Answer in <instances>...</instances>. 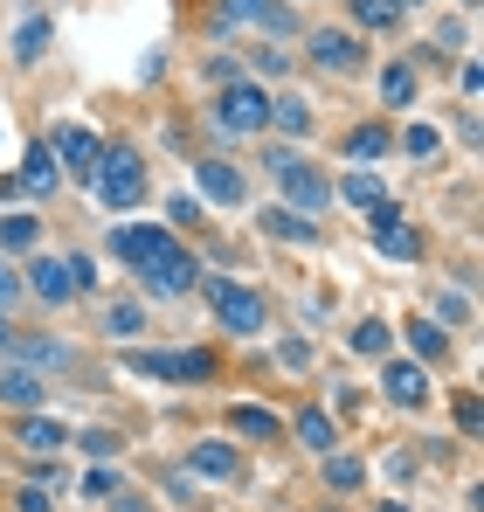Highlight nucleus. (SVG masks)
Segmentation results:
<instances>
[{
  "mask_svg": "<svg viewBox=\"0 0 484 512\" xmlns=\"http://www.w3.org/2000/svg\"><path fill=\"white\" fill-rule=\"evenodd\" d=\"M90 187H97V201L111 208V215H125V208H139L146 201V167H139V153L132 146H111L97 173H90Z\"/></svg>",
  "mask_w": 484,
  "mask_h": 512,
  "instance_id": "1",
  "label": "nucleus"
},
{
  "mask_svg": "<svg viewBox=\"0 0 484 512\" xmlns=\"http://www.w3.org/2000/svg\"><path fill=\"white\" fill-rule=\"evenodd\" d=\"M208 305H215V326L222 333H263L270 326V305L249 284H236V277H208Z\"/></svg>",
  "mask_w": 484,
  "mask_h": 512,
  "instance_id": "2",
  "label": "nucleus"
},
{
  "mask_svg": "<svg viewBox=\"0 0 484 512\" xmlns=\"http://www.w3.org/2000/svg\"><path fill=\"white\" fill-rule=\"evenodd\" d=\"M139 277H146V291H153V298H180V291H194V277H201V270H194V256L180 250L173 236H160L153 250L139 256Z\"/></svg>",
  "mask_w": 484,
  "mask_h": 512,
  "instance_id": "3",
  "label": "nucleus"
},
{
  "mask_svg": "<svg viewBox=\"0 0 484 512\" xmlns=\"http://www.w3.org/2000/svg\"><path fill=\"white\" fill-rule=\"evenodd\" d=\"M270 173L284 180V194H291V208H298V215L332 208V180H325L312 160H298V153H284V146H277V153H270Z\"/></svg>",
  "mask_w": 484,
  "mask_h": 512,
  "instance_id": "4",
  "label": "nucleus"
},
{
  "mask_svg": "<svg viewBox=\"0 0 484 512\" xmlns=\"http://www.w3.org/2000/svg\"><path fill=\"white\" fill-rule=\"evenodd\" d=\"M263 118H270V97L256 84H222L215 90V125H222V132H263Z\"/></svg>",
  "mask_w": 484,
  "mask_h": 512,
  "instance_id": "5",
  "label": "nucleus"
},
{
  "mask_svg": "<svg viewBox=\"0 0 484 512\" xmlns=\"http://www.w3.org/2000/svg\"><path fill=\"white\" fill-rule=\"evenodd\" d=\"M132 374L146 381H215V353H132Z\"/></svg>",
  "mask_w": 484,
  "mask_h": 512,
  "instance_id": "6",
  "label": "nucleus"
},
{
  "mask_svg": "<svg viewBox=\"0 0 484 512\" xmlns=\"http://www.w3.org/2000/svg\"><path fill=\"white\" fill-rule=\"evenodd\" d=\"M367 243H374L381 256H395V263H415V256H422V236L408 229L402 208H388V201H381V208H367Z\"/></svg>",
  "mask_w": 484,
  "mask_h": 512,
  "instance_id": "7",
  "label": "nucleus"
},
{
  "mask_svg": "<svg viewBox=\"0 0 484 512\" xmlns=\"http://www.w3.org/2000/svg\"><path fill=\"white\" fill-rule=\"evenodd\" d=\"M49 153H56V167H70V173H97V160H104V139L97 132H83V125H56V139H49Z\"/></svg>",
  "mask_w": 484,
  "mask_h": 512,
  "instance_id": "8",
  "label": "nucleus"
},
{
  "mask_svg": "<svg viewBox=\"0 0 484 512\" xmlns=\"http://www.w3.org/2000/svg\"><path fill=\"white\" fill-rule=\"evenodd\" d=\"M312 63L332 70V77H353V70H360V42H353L346 28H312Z\"/></svg>",
  "mask_w": 484,
  "mask_h": 512,
  "instance_id": "9",
  "label": "nucleus"
},
{
  "mask_svg": "<svg viewBox=\"0 0 484 512\" xmlns=\"http://www.w3.org/2000/svg\"><path fill=\"white\" fill-rule=\"evenodd\" d=\"M381 388H388L395 409H422V402H429V374H422L415 360H388V367H381Z\"/></svg>",
  "mask_w": 484,
  "mask_h": 512,
  "instance_id": "10",
  "label": "nucleus"
},
{
  "mask_svg": "<svg viewBox=\"0 0 484 512\" xmlns=\"http://www.w3.org/2000/svg\"><path fill=\"white\" fill-rule=\"evenodd\" d=\"M215 21H222V28H229V21H249V28H270V35H291V14H284L277 0H222Z\"/></svg>",
  "mask_w": 484,
  "mask_h": 512,
  "instance_id": "11",
  "label": "nucleus"
},
{
  "mask_svg": "<svg viewBox=\"0 0 484 512\" xmlns=\"http://www.w3.org/2000/svg\"><path fill=\"white\" fill-rule=\"evenodd\" d=\"M194 180H201V194H208L215 208H242V194H249V187H242V173L229 167V160H201Z\"/></svg>",
  "mask_w": 484,
  "mask_h": 512,
  "instance_id": "12",
  "label": "nucleus"
},
{
  "mask_svg": "<svg viewBox=\"0 0 484 512\" xmlns=\"http://www.w3.org/2000/svg\"><path fill=\"white\" fill-rule=\"evenodd\" d=\"M28 291H35L42 305H70V298H77V284H70V263H56V256H35V270H28Z\"/></svg>",
  "mask_w": 484,
  "mask_h": 512,
  "instance_id": "13",
  "label": "nucleus"
},
{
  "mask_svg": "<svg viewBox=\"0 0 484 512\" xmlns=\"http://www.w3.org/2000/svg\"><path fill=\"white\" fill-rule=\"evenodd\" d=\"M263 229H270L277 243H298V250H319V243H325V229H319V222H305L298 208H263Z\"/></svg>",
  "mask_w": 484,
  "mask_h": 512,
  "instance_id": "14",
  "label": "nucleus"
},
{
  "mask_svg": "<svg viewBox=\"0 0 484 512\" xmlns=\"http://www.w3.org/2000/svg\"><path fill=\"white\" fill-rule=\"evenodd\" d=\"M14 443H21L28 457H49V450L70 443V429L56 423V416H21V423H14Z\"/></svg>",
  "mask_w": 484,
  "mask_h": 512,
  "instance_id": "15",
  "label": "nucleus"
},
{
  "mask_svg": "<svg viewBox=\"0 0 484 512\" xmlns=\"http://www.w3.org/2000/svg\"><path fill=\"white\" fill-rule=\"evenodd\" d=\"M42 395H49V388H42L35 367H0V402H7V409H42Z\"/></svg>",
  "mask_w": 484,
  "mask_h": 512,
  "instance_id": "16",
  "label": "nucleus"
},
{
  "mask_svg": "<svg viewBox=\"0 0 484 512\" xmlns=\"http://www.w3.org/2000/svg\"><path fill=\"white\" fill-rule=\"evenodd\" d=\"M56 180H63V167H56L49 139H35V146H28V167H21V187H28V194H56Z\"/></svg>",
  "mask_w": 484,
  "mask_h": 512,
  "instance_id": "17",
  "label": "nucleus"
},
{
  "mask_svg": "<svg viewBox=\"0 0 484 512\" xmlns=\"http://www.w3.org/2000/svg\"><path fill=\"white\" fill-rule=\"evenodd\" d=\"M263 125H277L284 139H305V132H312V104H305V97H270V118H263Z\"/></svg>",
  "mask_w": 484,
  "mask_h": 512,
  "instance_id": "18",
  "label": "nucleus"
},
{
  "mask_svg": "<svg viewBox=\"0 0 484 512\" xmlns=\"http://www.w3.org/2000/svg\"><path fill=\"white\" fill-rule=\"evenodd\" d=\"M332 194H346L353 208H381V201H388V187H381V173H374V167H353Z\"/></svg>",
  "mask_w": 484,
  "mask_h": 512,
  "instance_id": "19",
  "label": "nucleus"
},
{
  "mask_svg": "<svg viewBox=\"0 0 484 512\" xmlns=\"http://www.w3.org/2000/svg\"><path fill=\"white\" fill-rule=\"evenodd\" d=\"M291 429H298V443H305V450H319V457L332 450V443H339V436H332V416H325V409H298V423H291Z\"/></svg>",
  "mask_w": 484,
  "mask_h": 512,
  "instance_id": "20",
  "label": "nucleus"
},
{
  "mask_svg": "<svg viewBox=\"0 0 484 512\" xmlns=\"http://www.w3.org/2000/svg\"><path fill=\"white\" fill-rule=\"evenodd\" d=\"M346 346H353V353H367V360H374V353L388 360V346H395V326H388V319H360Z\"/></svg>",
  "mask_w": 484,
  "mask_h": 512,
  "instance_id": "21",
  "label": "nucleus"
},
{
  "mask_svg": "<svg viewBox=\"0 0 484 512\" xmlns=\"http://www.w3.org/2000/svg\"><path fill=\"white\" fill-rule=\"evenodd\" d=\"M229 429H236V436H256V443H277V416H270V409H229Z\"/></svg>",
  "mask_w": 484,
  "mask_h": 512,
  "instance_id": "22",
  "label": "nucleus"
},
{
  "mask_svg": "<svg viewBox=\"0 0 484 512\" xmlns=\"http://www.w3.org/2000/svg\"><path fill=\"white\" fill-rule=\"evenodd\" d=\"M194 471L201 478H236V450L229 443H194Z\"/></svg>",
  "mask_w": 484,
  "mask_h": 512,
  "instance_id": "23",
  "label": "nucleus"
},
{
  "mask_svg": "<svg viewBox=\"0 0 484 512\" xmlns=\"http://www.w3.org/2000/svg\"><path fill=\"white\" fill-rule=\"evenodd\" d=\"M381 97H388L395 111H408V104H415V70H408V63H388V70H381Z\"/></svg>",
  "mask_w": 484,
  "mask_h": 512,
  "instance_id": "24",
  "label": "nucleus"
},
{
  "mask_svg": "<svg viewBox=\"0 0 484 512\" xmlns=\"http://www.w3.org/2000/svg\"><path fill=\"white\" fill-rule=\"evenodd\" d=\"M408 340H415L422 360H443V353H450V333H443L436 319H415V326H408Z\"/></svg>",
  "mask_w": 484,
  "mask_h": 512,
  "instance_id": "25",
  "label": "nucleus"
},
{
  "mask_svg": "<svg viewBox=\"0 0 484 512\" xmlns=\"http://www.w3.org/2000/svg\"><path fill=\"white\" fill-rule=\"evenodd\" d=\"M42 49H49V14H35V21L14 35V63H35Z\"/></svg>",
  "mask_w": 484,
  "mask_h": 512,
  "instance_id": "26",
  "label": "nucleus"
},
{
  "mask_svg": "<svg viewBox=\"0 0 484 512\" xmlns=\"http://www.w3.org/2000/svg\"><path fill=\"white\" fill-rule=\"evenodd\" d=\"M346 153H353V160H381V153H388V125H360V132H346Z\"/></svg>",
  "mask_w": 484,
  "mask_h": 512,
  "instance_id": "27",
  "label": "nucleus"
},
{
  "mask_svg": "<svg viewBox=\"0 0 484 512\" xmlns=\"http://www.w3.org/2000/svg\"><path fill=\"white\" fill-rule=\"evenodd\" d=\"M360 478H367L360 457H332V450H325V485H332V492H360Z\"/></svg>",
  "mask_w": 484,
  "mask_h": 512,
  "instance_id": "28",
  "label": "nucleus"
},
{
  "mask_svg": "<svg viewBox=\"0 0 484 512\" xmlns=\"http://www.w3.org/2000/svg\"><path fill=\"white\" fill-rule=\"evenodd\" d=\"M35 215H0V250H35Z\"/></svg>",
  "mask_w": 484,
  "mask_h": 512,
  "instance_id": "29",
  "label": "nucleus"
},
{
  "mask_svg": "<svg viewBox=\"0 0 484 512\" xmlns=\"http://www.w3.org/2000/svg\"><path fill=\"white\" fill-rule=\"evenodd\" d=\"M104 326H111V340H132V333H146V312L139 305H104Z\"/></svg>",
  "mask_w": 484,
  "mask_h": 512,
  "instance_id": "30",
  "label": "nucleus"
},
{
  "mask_svg": "<svg viewBox=\"0 0 484 512\" xmlns=\"http://www.w3.org/2000/svg\"><path fill=\"white\" fill-rule=\"evenodd\" d=\"M353 21H360V28H395L402 7H395V0H353Z\"/></svg>",
  "mask_w": 484,
  "mask_h": 512,
  "instance_id": "31",
  "label": "nucleus"
},
{
  "mask_svg": "<svg viewBox=\"0 0 484 512\" xmlns=\"http://www.w3.org/2000/svg\"><path fill=\"white\" fill-rule=\"evenodd\" d=\"M118 492H125V478H118L111 464H97V471L83 478V499H97V506H104V499H118Z\"/></svg>",
  "mask_w": 484,
  "mask_h": 512,
  "instance_id": "32",
  "label": "nucleus"
},
{
  "mask_svg": "<svg viewBox=\"0 0 484 512\" xmlns=\"http://www.w3.org/2000/svg\"><path fill=\"white\" fill-rule=\"evenodd\" d=\"M14 512H56V485H42V478L21 485V492H14Z\"/></svg>",
  "mask_w": 484,
  "mask_h": 512,
  "instance_id": "33",
  "label": "nucleus"
},
{
  "mask_svg": "<svg viewBox=\"0 0 484 512\" xmlns=\"http://www.w3.org/2000/svg\"><path fill=\"white\" fill-rule=\"evenodd\" d=\"M408 160H429V153H443V132H436V125H408Z\"/></svg>",
  "mask_w": 484,
  "mask_h": 512,
  "instance_id": "34",
  "label": "nucleus"
},
{
  "mask_svg": "<svg viewBox=\"0 0 484 512\" xmlns=\"http://www.w3.org/2000/svg\"><path fill=\"white\" fill-rule=\"evenodd\" d=\"M77 443L90 450V457H118V450H125V436H118V429H83Z\"/></svg>",
  "mask_w": 484,
  "mask_h": 512,
  "instance_id": "35",
  "label": "nucleus"
},
{
  "mask_svg": "<svg viewBox=\"0 0 484 512\" xmlns=\"http://www.w3.org/2000/svg\"><path fill=\"white\" fill-rule=\"evenodd\" d=\"M21 360H35V367H63V360H70V346H56V340H28V346H21Z\"/></svg>",
  "mask_w": 484,
  "mask_h": 512,
  "instance_id": "36",
  "label": "nucleus"
},
{
  "mask_svg": "<svg viewBox=\"0 0 484 512\" xmlns=\"http://www.w3.org/2000/svg\"><path fill=\"white\" fill-rule=\"evenodd\" d=\"M464 312H471V305H464V291H450V298H436V312H429V319H436V326H457Z\"/></svg>",
  "mask_w": 484,
  "mask_h": 512,
  "instance_id": "37",
  "label": "nucleus"
},
{
  "mask_svg": "<svg viewBox=\"0 0 484 512\" xmlns=\"http://www.w3.org/2000/svg\"><path fill=\"white\" fill-rule=\"evenodd\" d=\"M249 63H256V70H263V77H284V70H291V56H284V49H256V56H249Z\"/></svg>",
  "mask_w": 484,
  "mask_h": 512,
  "instance_id": "38",
  "label": "nucleus"
},
{
  "mask_svg": "<svg viewBox=\"0 0 484 512\" xmlns=\"http://www.w3.org/2000/svg\"><path fill=\"white\" fill-rule=\"evenodd\" d=\"M70 284H77V291H97V263H90V256H70Z\"/></svg>",
  "mask_w": 484,
  "mask_h": 512,
  "instance_id": "39",
  "label": "nucleus"
},
{
  "mask_svg": "<svg viewBox=\"0 0 484 512\" xmlns=\"http://www.w3.org/2000/svg\"><path fill=\"white\" fill-rule=\"evenodd\" d=\"M14 298H21V277H14V270H7V263H0V312H7V305H14Z\"/></svg>",
  "mask_w": 484,
  "mask_h": 512,
  "instance_id": "40",
  "label": "nucleus"
},
{
  "mask_svg": "<svg viewBox=\"0 0 484 512\" xmlns=\"http://www.w3.org/2000/svg\"><path fill=\"white\" fill-rule=\"evenodd\" d=\"M118 512H146V506H139V492H118Z\"/></svg>",
  "mask_w": 484,
  "mask_h": 512,
  "instance_id": "41",
  "label": "nucleus"
},
{
  "mask_svg": "<svg viewBox=\"0 0 484 512\" xmlns=\"http://www.w3.org/2000/svg\"><path fill=\"white\" fill-rule=\"evenodd\" d=\"M7 346H14V326H7V312H0V353H7Z\"/></svg>",
  "mask_w": 484,
  "mask_h": 512,
  "instance_id": "42",
  "label": "nucleus"
},
{
  "mask_svg": "<svg viewBox=\"0 0 484 512\" xmlns=\"http://www.w3.org/2000/svg\"><path fill=\"white\" fill-rule=\"evenodd\" d=\"M395 7H422V0H395Z\"/></svg>",
  "mask_w": 484,
  "mask_h": 512,
  "instance_id": "43",
  "label": "nucleus"
},
{
  "mask_svg": "<svg viewBox=\"0 0 484 512\" xmlns=\"http://www.w3.org/2000/svg\"><path fill=\"white\" fill-rule=\"evenodd\" d=\"M381 512H408V506H381Z\"/></svg>",
  "mask_w": 484,
  "mask_h": 512,
  "instance_id": "44",
  "label": "nucleus"
}]
</instances>
